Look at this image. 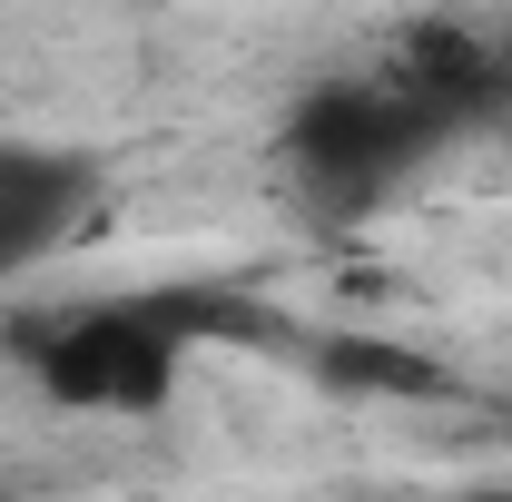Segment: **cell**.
Here are the masks:
<instances>
[{"label":"cell","mask_w":512,"mask_h":502,"mask_svg":"<svg viewBox=\"0 0 512 502\" xmlns=\"http://www.w3.org/2000/svg\"><path fill=\"white\" fill-rule=\"evenodd\" d=\"M79 207H89V158L40 148V138H0V276L50 256Z\"/></svg>","instance_id":"cell-3"},{"label":"cell","mask_w":512,"mask_h":502,"mask_svg":"<svg viewBox=\"0 0 512 502\" xmlns=\"http://www.w3.org/2000/svg\"><path fill=\"white\" fill-rule=\"evenodd\" d=\"M325 384H355V394H444V375L424 365V355H404V345H375V335H335L316 355Z\"/></svg>","instance_id":"cell-5"},{"label":"cell","mask_w":512,"mask_h":502,"mask_svg":"<svg viewBox=\"0 0 512 502\" xmlns=\"http://www.w3.org/2000/svg\"><path fill=\"white\" fill-rule=\"evenodd\" d=\"M444 109H424L404 79H384V89H316L306 109H296V128H286V158L306 168V188L325 197H384L434 138H444Z\"/></svg>","instance_id":"cell-2"},{"label":"cell","mask_w":512,"mask_h":502,"mask_svg":"<svg viewBox=\"0 0 512 502\" xmlns=\"http://www.w3.org/2000/svg\"><path fill=\"white\" fill-rule=\"evenodd\" d=\"M394 79H404L424 109H444V119H483V109H503V99H512V60L493 50V40L453 30V20H424V30H404V50H394Z\"/></svg>","instance_id":"cell-4"},{"label":"cell","mask_w":512,"mask_h":502,"mask_svg":"<svg viewBox=\"0 0 512 502\" xmlns=\"http://www.w3.org/2000/svg\"><path fill=\"white\" fill-rule=\"evenodd\" d=\"M256 306L188 286V296H109L30 325V375L69 414H158L178 394V355L207 335H247Z\"/></svg>","instance_id":"cell-1"}]
</instances>
